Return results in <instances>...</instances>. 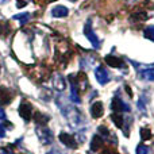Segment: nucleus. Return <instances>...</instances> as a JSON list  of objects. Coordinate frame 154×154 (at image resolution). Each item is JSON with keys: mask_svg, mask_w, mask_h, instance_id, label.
Returning <instances> with one entry per match:
<instances>
[{"mask_svg": "<svg viewBox=\"0 0 154 154\" xmlns=\"http://www.w3.org/2000/svg\"><path fill=\"white\" fill-rule=\"evenodd\" d=\"M4 137H5V130H4V127L0 125V138H4Z\"/></svg>", "mask_w": 154, "mask_h": 154, "instance_id": "23", "label": "nucleus"}, {"mask_svg": "<svg viewBox=\"0 0 154 154\" xmlns=\"http://www.w3.org/2000/svg\"><path fill=\"white\" fill-rule=\"evenodd\" d=\"M111 119H112V122L116 125V127H122L123 126V116L120 114H112Z\"/></svg>", "mask_w": 154, "mask_h": 154, "instance_id": "17", "label": "nucleus"}, {"mask_svg": "<svg viewBox=\"0 0 154 154\" xmlns=\"http://www.w3.org/2000/svg\"><path fill=\"white\" fill-rule=\"evenodd\" d=\"M112 109H114L115 112H120V111H130V107L127 106V104H125L122 100H120L119 97H115L114 100H112Z\"/></svg>", "mask_w": 154, "mask_h": 154, "instance_id": "8", "label": "nucleus"}, {"mask_svg": "<svg viewBox=\"0 0 154 154\" xmlns=\"http://www.w3.org/2000/svg\"><path fill=\"white\" fill-rule=\"evenodd\" d=\"M147 16L146 14L143 12H138V14H134L133 16H131V20H135V22H139V20H146Z\"/></svg>", "mask_w": 154, "mask_h": 154, "instance_id": "19", "label": "nucleus"}, {"mask_svg": "<svg viewBox=\"0 0 154 154\" xmlns=\"http://www.w3.org/2000/svg\"><path fill=\"white\" fill-rule=\"evenodd\" d=\"M101 154H118V153H116V152H114L112 149H107V150H104V152L101 153Z\"/></svg>", "mask_w": 154, "mask_h": 154, "instance_id": "24", "label": "nucleus"}, {"mask_svg": "<svg viewBox=\"0 0 154 154\" xmlns=\"http://www.w3.org/2000/svg\"><path fill=\"white\" fill-rule=\"evenodd\" d=\"M137 154H147V147L145 145H138L137 147Z\"/></svg>", "mask_w": 154, "mask_h": 154, "instance_id": "22", "label": "nucleus"}, {"mask_svg": "<svg viewBox=\"0 0 154 154\" xmlns=\"http://www.w3.org/2000/svg\"><path fill=\"white\" fill-rule=\"evenodd\" d=\"M84 34H85V37L88 38V41L92 43L93 48H95V49H99V48H100V39L96 37L95 31H93L92 27L89 26V23L85 24V27H84Z\"/></svg>", "mask_w": 154, "mask_h": 154, "instance_id": "1", "label": "nucleus"}, {"mask_svg": "<svg viewBox=\"0 0 154 154\" xmlns=\"http://www.w3.org/2000/svg\"><path fill=\"white\" fill-rule=\"evenodd\" d=\"M60 141L65 145V146L70 147V149H76L77 147V142L76 139L73 138L70 134H66V133H61L60 134Z\"/></svg>", "mask_w": 154, "mask_h": 154, "instance_id": "3", "label": "nucleus"}, {"mask_svg": "<svg viewBox=\"0 0 154 154\" xmlns=\"http://www.w3.org/2000/svg\"><path fill=\"white\" fill-rule=\"evenodd\" d=\"M37 134H38V137H39L42 143L46 145V143H50L51 142V133L48 130V128H45V127L37 128Z\"/></svg>", "mask_w": 154, "mask_h": 154, "instance_id": "6", "label": "nucleus"}, {"mask_svg": "<svg viewBox=\"0 0 154 154\" xmlns=\"http://www.w3.org/2000/svg\"><path fill=\"white\" fill-rule=\"evenodd\" d=\"M101 146H103V138L99 135H95L92 138V142H91V150L97 152L99 149H101Z\"/></svg>", "mask_w": 154, "mask_h": 154, "instance_id": "12", "label": "nucleus"}, {"mask_svg": "<svg viewBox=\"0 0 154 154\" xmlns=\"http://www.w3.org/2000/svg\"><path fill=\"white\" fill-rule=\"evenodd\" d=\"M142 77L147 81H154V68H147L142 72Z\"/></svg>", "mask_w": 154, "mask_h": 154, "instance_id": "15", "label": "nucleus"}, {"mask_svg": "<svg viewBox=\"0 0 154 154\" xmlns=\"http://www.w3.org/2000/svg\"><path fill=\"white\" fill-rule=\"evenodd\" d=\"M53 84H54V88H56V89H58V91H64L65 87H66V85H65L64 77H62L61 75H56V76H54Z\"/></svg>", "mask_w": 154, "mask_h": 154, "instance_id": "11", "label": "nucleus"}, {"mask_svg": "<svg viewBox=\"0 0 154 154\" xmlns=\"http://www.w3.org/2000/svg\"><path fill=\"white\" fill-rule=\"evenodd\" d=\"M70 100L76 104L81 103V99H80V96H79V88H77L75 84H70Z\"/></svg>", "mask_w": 154, "mask_h": 154, "instance_id": "13", "label": "nucleus"}, {"mask_svg": "<svg viewBox=\"0 0 154 154\" xmlns=\"http://www.w3.org/2000/svg\"><path fill=\"white\" fill-rule=\"evenodd\" d=\"M19 115H20L24 120H30V118H31V104L23 101V103L19 106Z\"/></svg>", "mask_w": 154, "mask_h": 154, "instance_id": "4", "label": "nucleus"}, {"mask_svg": "<svg viewBox=\"0 0 154 154\" xmlns=\"http://www.w3.org/2000/svg\"><path fill=\"white\" fill-rule=\"evenodd\" d=\"M68 8L64 7V5H57V7H54L53 10H51V15L54 16V18H65V16L68 15Z\"/></svg>", "mask_w": 154, "mask_h": 154, "instance_id": "10", "label": "nucleus"}, {"mask_svg": "<svg viewBox=\"0 0 154 154\" xmlns=\"http://www.w3.org/2000/svg\"><path fill=\"white\" fill-rule=\"evenodd\" d=\"M0 154H11L10 152H8V150H5V149H3L2 152H0Z\"/></svg>", "mask_w": 154, "mask_h": 154, "instance_id": "28", "label": "nucleus"}, {"mask_svg": "<svg viewBox=\"0 0 154 154\" xmlns=\"http://www.w3.org/2000/svg\"><path fill=\"white\" fill-rule=\"evenodd\" d=\"M106 62L109 65V66H112V68H122L123 66V61L120 58H118V57H115V56H106Z\"/></svg>", "mask_w": 154, "mask_h": 154, "instance_id": "9", "label": "nucleus"}, {"mask_svg": "<svg viewBox=\"0 0 154 154\" xmlns=\"http://www.w3.org/2000/svg\"><path fill=\"white\" fill-rule=\"evenodd\" d=\"M24 5H26V2H24V0H19V2H18V7L19 8L24 7Z\"/></svg>", "mask_w": 154, "mask_h": 154, "instance_id": "25", "label": "nucleus"}, {"mask_svg": "<svg viewBox=\"0 0 154 154\" xmlns=\"http://www.w3.org/2000/svg\"><path fill=\"white\" fill-rule=\"evenodd\" d=\"M12 97H14V93L11 92L8 88L0 87V103L2 104H8V103H11Z\"/></svg>", "mask_w": 154, "mask_h": 154, "instance_id": "5", "label": "nucleus"}, {"mask_svg": "<svg viewBox=\"0 0 154 154\" xmlns=\"http://www.w3.org/2000/svg\"><path fill=\"white\" fill-rule=\"evenodd\" d=\"M49 119H50V118H49L48 115L42 114V112H37V114H35V122L41 126H45L46 123L49 122Z\"/></svg>", "mask_w": 154, "mask_h": 154, "instance_id": "14", "label": "nucleus"}, {"mask_svg": "<svg viewBox=\"0 0 154 154\" xmlns=\"http://www.w3.org/2000/svg\"><path fill=\"white\" fill-rule=\"evenodd\" d=\"M95 76H96V80H97L100 84H107V82L109 81V75L108 72H107L106 68L103 66H97L95 70Z\"/></svg>", "mask_w": 154, "mask_h": 154, "instance_id": "2", "label": "nucleus"}, {"mask_svg": "<svg viewBox=\"0 0 154 154\" xmlns=\"http://www.w3.org/2000/svg\"><path fill=\"white\" fill-rule=\"evenodd\" d=\"M14 19H15V20H19L22 24H24V23H27V22H29V19H30V14H29V12L18 14V15L14 16Z\"/></svg>", "mask_w": 154, "mask_h": 154, "instance_id": "16", "label": "nucleus"}, {"mask_svg": "<svg viewBox=\"0 0 154 154\" xmlns=\"http://www.w3.org/2000/svg\"><path fill=\"white\" fill-rule=\"evenodd\" d=\"M5 118V112H4V109L0 107V119H4Z\"/></svg>", "mask_w": 154, "mask_h": 154, "instance_id": "26", "label": "nucleus"}, {"mask_svg": "<svg viewBox=\"0 0 154 154\" xmlns=\"http://www.w3.org/2000/svg\"><path fill=\"white\" fill-rule=\"evenodd\" d=\"M48 154H64V153H61V152H58V150H56V149H53L50 153H48Z\"/></svg>", "mask_w": 154, "mask_h": 154, "instance_id": "27", "label": "nucleus"}, {"mask_svg": "<svg viewBox=\"0 0 154 154\" xmlns=\"http://www.w3.org/2000/svg\"><path fill=\"white\" fill-rule=\"evenodd\" d=\"M99 133L103 135V138H106V137L109 135V131H108V128H107L106 126H100V127H99Z\"/></svg>", "mask_w": 154, "mask_h": 154, "instance_id": "21", "label": "nucleus"}, {"mask_svg": "<svg viewBox=\"0 0 154 154\" xmlns=\"http://www.w3.org/2000/svg\"><path fill=\"white\" fill-rule=\"evenodd\" d=\"M145 37L150 41H154V26H150L145 30Z\"/></svg>", "mask_w": 154, "mask_h": 154, "instance_id": "20", "label": "nucleus"}, {"mask_svg": "<svg viewBox=\"0 0 154 154\" xmlns=\"http://www.w3.org/2000/svg\"><path fill=\"white\" fill-rule=\"evenodd\" d=\"M104 112V107H103V103L101 101H96V103H93L92 106H91V115H92L93 118H100L101 115H103Z\"/></svg>", "mask_w": 154, "mask_h": 154, "instance_id": "7", "label": "nucleus"}, {"mask_svg": "<svg viewBox=\"0 0 154 154\" xmlns=\"http://www.w3.org/2000/svg\"><path fill=\"white\" fill-rule=\"evenodd\" d=\"M141 138L143 139V141L150 139V138H152V131H150L147 127H142L141 128Z\"/></svg>", "mask_w": 154, "mask_h": 154, "instance_id": "18", "label": "nucleus"}]
</instances>
